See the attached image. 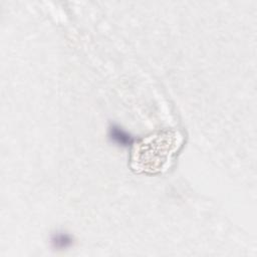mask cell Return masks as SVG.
I'll return each mask as SVG.
<instances>
[{
	"mask_svg": "<svg viewBox=\"0 0 257 257\" xmlns=\"http://www.w3.org/2000/svg\"><path fill=\"white\" fill-rule=\"evenodd\" d=\"M108 136L113 143L121 147H128L134 143V138L116 124H112L109 127Z\"/></svg>",
	"mask_w": 257,
	"mask_h": 257,
	"instance_id": "6da1fadb",
	"label": "cell"
},
{
	"mask_svg": "<svg viewBox=\"0 0 257 257\" xmlns=\"http://www.w3.org/2000/svg\"><path fill=\"white\" fill-rule=\"evenodd\" d=\"M72 237L65 232H55L51 236V244L55 249H66L72 245Z\"/></svg>",
	"mask_w": 257,
	"mask_h": 257,
	"instance_id": "7a4b0ae2",
	"label": "cell"
}]
</instances>
